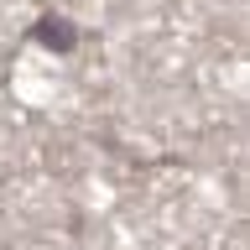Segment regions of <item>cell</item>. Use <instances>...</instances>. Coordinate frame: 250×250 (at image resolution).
Instances as JSON below:
<instances>
[{"mask_svg":"<svg viewBox=\"0 0 250 250\" xmlns=\"http://www.w3.org/2000/svg\"><path fill=\"white\" fill-rule=\"evenodd\" d=\"M26 42H37L42 52H73L78 47V26L68 21V16H58V11H42L26 26Z\"/></svg>","mask_w":250,"mask_h":250,"instance_id":"obj_1","label":"cell"}]
</instances>
